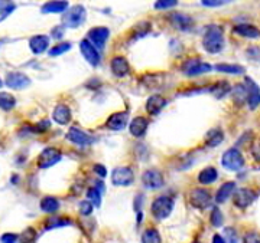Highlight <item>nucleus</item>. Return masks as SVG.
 Returning a JSON list of instances; mask_svg holds the SVG:
<instances>
[{
  "label": "nucleus",
  "mask_w": 260,
  "mask_h": 243,
  "mask_svg": "<svg viewBox=\"0 0 260 243\" xmlns=\"http://www.w3.org/2000/svg\"><path fill=\"white\" fill-rule=\"evenodd\" d=\"M202 46L208 54H218L224 48V33L217 25H211L207 28L202 39Z\"/></svg>",
  "instance_id": "nucleus-1"
},
{
  "label": "nucleus",
  "mask_w": 260,
  "mask_h": 243,
  "mask_svg": "<svg viewBox=\"0 0 260 243\" xmlns=\"http://www.w3.org/2000/svg\"><path fill=\"white\" fill-rule=\"evenodd\" d=\"M87 19V10L81 4H75L71 9H66L63 16V25L69 29H77L80 28Z\"/></svg>",
  "instance_id": "nucleus-2"
},
{
  "label": "nucleus",
  "mask_w": 260,
  "mask_h": 243,
  "mask_svg": "<svg viewBox=\"0 0 260 243\" xmlns=\"http://www.w3.org/2000/svg\"><path fill=\"white\" fill-rule=\"evenodd\" d=\"M173 210V199L169 196H159L153 200L151 213L156 220H163L169 217V214Z\"/></svg>",
  "instance_id": "nucleus-3"
},
{
  "label": "nucleus",
  "mask_w": 260,
  "mask_h": 243,
  "mask_svg": "<svg viewBox=\"0 0 260 243\" xmlns=\"http://www.w3.org/2000/svg\"><path fill=\"white\" fill-rule=\"evenodd\" d=\"M63 160V154L60 150L54 149V147H48L38 155V167L39 168H49L52 166H55L57 163H60Z\"/></svg>",
  "instance_id": "nucleus-4"
},
{
  "label": "nucleus",
  "mask_w": 260,
  "mask_h": 243,
  "mask_svg": "<svg viewBox=\"0 0 260 243\" xmlns=\"http://www.w3.org/2000/svg\"><path fill=\"white\" fill-rule=\"evenodd\" d=\"M221 164L223 167H226L227 170L231 171H238L240 168H243L244 166V158L241 155V152L237 149H230L223 154L221 157Z\"/></svg>",
  "instance_id": "nucleus-5"
},
{
  "label": "nucleus",
  "mask_w": 260,
  "mask_h": 243,
  "mask_svg": "<svg viewBox=\"0 0 260 243\" xmlns=\"http://www.w3.org/2000/svg\"><path fill=\"white\" fill-rule=\"evenodd\" d=\"M190 203L195 209H205L211 205V193L205 188H193L190 193Z\"/></svg>",
  "instance_id": "nucleus-6"
},
{
  "label": "nucleus",
  "mask_w": 260,
  "mask_h": 243,
  "mask_svg": "<svg viewBox=\"0 0 260 243\" xmlns=\"http://www.w3.org/2000/svg\"><path fill=\"white\" fill-rule=\"evenodd\" d=\"M233 193H234L233 202H234V205H236L238 209H246V207H249V206L255 202V199H256V193H255L252 188L243 187V188L234 190Z\"/></svg>",
  "instance_id": "nucleus-7"
},
{
  "label": "nucleus",
  "mask_w": 260,
  "mask_h": 243,
  "mask_svg": "<svg viewBox=\"0 0 260 243\" xmlns=\"http://www.w3.org/2000/svg\"><path fill=\"white\" fill-rule=\"evenodd\" d=\"M133 182H134V174L129 167H117L111 173V183L114 186L128 187L130 184H133Z\"/></svg>",
  "instance_id": "nucleus-8"
},
{
  "label": "nucleus",
  "mask_w": 260,
  "mask_h": 243,
  "mask_svg": "<svg viewBox=\"0 0 260 243\" xmlns=\"http://www.w3.org/2000/svg\"><path fill=\"white\" fill-rule=\"evenodd\" d=\"M66 138H68V141H71L77 146H90L96 141V138L93 135L84 132L78 127H71L66 132Z\"/></svg>",
  "instance_id": "nucleus-9"
},
{
  "label": "nucleus",
  "mask_w": 260,
  "mask_h": 243,
  "mask_svg": "<svg viewBox=\"0 0 260 243\" xmlns=\"http://www.w3.org/2000/svg\"><path fill=\"white\" fill-rule=\"evenodd\" d=\"M80 51L84 56V59L88 62L91 66H98L100 63V54H98V49L88 40V39H84L80 42Z\"/></svg>",
  "instance_id": "nucleus-10"
},
{
  "label": "nucleus",
  "mask_w": 260,
  "mask_h": 243,
  "mask_svg": "<svg viewBox=\"0 0 260 243\" xmlns=\"http://www.w3.org/2000/svg\"><path fill=\"white\" fill-rule=\"evenodd\" d=\"M6 85L10 90H25L31 85V79L22 72H10L6 76Z\"/></svg>",
  "instance_id": "nucleus-11"
},
{
  "label": "nucleus",
  "mask_w": 260,
  "mask_h": 243,
  "mask_svg": "<svg viewBox=\"0 0 260 243\" xmlns=\"http://www.w3.org/2000/svg\"><path fill=\"white\" fill-rule=\"evenodd\" d=\"M110 36V31L104 26H98V28H93L88 32V40L97 48V49H103L107 39Z\"/></svg>",
  "instance_id": "nucleus-12"
},
{
  "label": "nucleus",
  "mask_w": 260,
  "mask_h": 243,
  "mask_svg": "<svg viewBox=\"0 0 260 243\" xmlns=\"http://www.w3.org/2000/svg\"><path fill=\"white\" fill-rule=\"evenodd\" d=\"M142 182L145 184V187H148L151 190H158V188L163 187V184H165L163 176L158 170H148L143 174Z\"/></svg>",
  "instance_id": "nucleus-13"
},
{
  "label": "nucleus",
  "mask_w": 260,
  "mask_h": 243,
  "mask_svg": "<svg viewBox=\"0 0 260 243\" xmlns=\"http://www.w3.org/2000/svg\"><path fill=\"white\" fill-rule=\"evenodd\" d=\"M128 120H129V115H128L126 111L114 112L106 121V127L108 130H113V131H122L128 125Z\"/></svg>",
  "instance_id": "nucleus-14"
},
{
  "label": "nucleus",
  "mask_w": 260,
  "mask_h": 243,
  "mask_svg": "<svg viewBox=\"0 0 260 243\" xmlns=\"http://www.w3.org/2000/svg\"><path fill=\"white\" fill-rule=\"evenodd\" d=\"M213 69V66L210 63L205 62H199L198 59H191L185 63L184 66V72L190 76H195V75H201L205 72H210Z\"/></svg>",
  "instance_id": "nucleus-15"
},
{
  "label": "nucleus",
  "mask_w": 260,
  "mask_h": 243,
  "mask_svg": "<svg viewBox=\"0 0 260 243\" xmlns=\"http://www.w3.org/2000/svg\"><path fill=\"white\" fill-rule=\"evenodd\" d=\"M169 22L172 23L173 28H176L179 31H188L194 25L193 18H190L188 15H184V13H171Z\"/></svg>",
  "instance_id": "nucleus-16"
},
{
  "label": "nucleus",
  "mask_w": 260,
  "mask_h": 243,
  "mask_svg": "<svg viewBox=\"0 0 260 243\" xmlns=\"http://www.w3.org/2000/svg\"><path fill=\"white\" fill-rule=\"evenodd\" d=\"M110 66H111V72H113L117 78H123V76L129 75L130 65L128 59L123 58V56H114V58L111 59Z\"/></svg>",
  "instance_id": "nucleus-17"
},
{
  "label": "nucleus",
  "mask_w": 260,
  "mask_h": 243,
  "mask_svg": "<svg viewBox=\"0 0 260 243\" xmlns=\"http://www.w3.org/2000/svg\"><path fill=\"white\" fill-rule=\"evenodd\" d=\"M48 46H49V36L46 35H36L29 40V48L35 55L43 54L48 49Z\"/></svg>",
  "instance_id": "nucleus-18"
},
{
  "label": "nucleus",
  "mask_w": 260,
  "mask_h": 243,
  "mask_svg": "<svg viewBox=\"0 0 260 243\" xmlns=\"http://www.w3.org/2000/svg\"><path fill=\"white\" fill-rule=\"evenodd\" d=\"M166 107V99L161 95H152L146 102V111L151 115H158Z\"/></svg>",
  "instance_id": "nucleus-19"
},
{
  "label": "nucleus",
  "mask_w": 260,
  "mask_h": 243,
  "mask_svg": "<svg viewBox=\"0 0 260 243\" xmlns=\"http://www.w3.org/2000/svg\"><path fill=\"white\" fill-rule=\"evenodd\" d=\"M148 125H149V121H148L145 117H136V118H133L131 122H130V134H131L133 137H137V138H139V137H142V135L146 132Z\"/></svg>",
  "instance_id": "nucleus-20"
},
{
  "label": "nucleus",
  "mask_w": 260,
  "mask_h": 243,
  "mask_svg": "<svg viewBox=\"0 0 260 243\" xmlns=\"http://www.w3.org/2000/svg\"><path fill=\"white\" fill-rule=\"evenodd\" d=\"M68 9V1L66 0H51V1H46L41 12L48 15V13H64L65 10Z\"/></svg>",
  "instance_id": "nucleus-21"
},
{
  "label": "nucleus",
  "mask_w": 260,
  "mask_h": 243,
  "mask_svg": "<svg viewBox=\"0 0 260 243\" xmlns=\"http://www.w3.org/2000/svg\"><path fill=\"white\" fill-rule=\"evenodd\" d=\"M52 118L60 125H66L68 122L71 121V111L64 104H58L55 107L54 112H52Z\"/></svg>",
  "instance_id": "nucleus-22"
},
{
  "label": "nucleus",
  "mask_w": 260,
  "mask_h": 243,
  "mask_svg": "<svg viewBox=\"0 0 260 243\" xmlns=\"http://www.w3.org/2000/svg\"><path fill=\"white\" fill-rule=\"evenodd\" d=\"M246 82L249 85V90H247V101H249V105L252 110L258 108L260 102V95H259V87L250 79V78H246Z\"/></svg>",
  "instance_id": "nucleus-23"
},
{
  "label": "nucleus",
  "mask_w": 260,
  "mask_h": 243,
  "mask_svg": "<svg viewBox=\"0 0 260 243\" xmlns=\"http://www.w3.org/2000/svg\"><path fill=\"white\" fill-rule=\"evenodd\" d=\"M236 190V183L234 182H227L226 184H223L220 188H218V191H217V194H216V202L217 203H224V202H227L228 199L233 196V191Z\"/></svg>",
  "instance_id": "nucleus-24"
},
{
  "label": "nucleus",
  "mask_w": 260,
  "mask_h": 243,
  "mask_svg": "<svg viewBox=\"0 0 260 243\" xmlns=\"http://www.w3.org/2000/svg\"><path fill=\"white\" fill-rule=\"evenodd\" d=\"M233 31L236 32L237 35L243 36V37H250V39H256V37H259L260 35L259 29H258L256 26H253V25H246V23H241V25L234 26Z\"/></svg>",
  "instance_id": "nucleus-25"
},
{
  "label": "nucleus",
  "mask_w": 260,
  "mask_h": 243,
  "mask_svg": "<svg viewBox=\"0 0 260 243\" xmlns=\"http://www.w3.org/2000/svg\"><path fill=\"white\" fill-rule=\"evenodd\" d=\"M223 140H224V132L220 128H213L205 135V144L208 147H217L218 144L223 143Z\"/></svg>",
  "instance_id": "nucleus-26"
},
{
  "label": "nucleus",
  "mask_w": 260,
  "mask_h": 243,
  "mask_svg": "<svg viewBox=\"0 0 260 243\" xmlns=\"http://www.w3.org/2000/svg\"><path fill=\"white\" fill-rule=\"evenodd\" d=\"M218 179V173L214 167H205L198 174V182L201 184H213Z\"/></svg>",
  "instance_id": "nucleus-27"
},
{
  "label": "nucleus",
  "mask_w": 260,
  "mask_h": 243,
  "mask_svg": "<svg viewBox=\"0 0 260 243\" xmlns=\"http://www.w3.org/2000/svg\"><path fill=\"white\" fill-rule=\"evenodd\" d=\"M41 210L45 213H55L60 209V202L52 197V196H46L41 200Z\"/></svg>",
  "instance_id": "nucleus-28"
},
{
  "label": "nucleus",
  "mask_w": 260,
  "mask_h": 243,
  "mask_svg": "<svg viewBox=\"0 0 260 243\" xmlns=\"http://www.w3.org/2000/svg\"><path fill=\"white\" fill-rule=\"evenodd\" d=\"M16 10V3L13 0H0V23L7 19Z\"/></svg>",
  "instance_id": "nucleus-29"
},
{
  "label": "nucleus",
  "mask_w": 260,
  "mask_h": 243,
  "mask_svg": "<svg viewBox=\"0 0 260 243\" xmlns=\"http://www.w3.org/2000/svg\"><path fill=\"white\" fill-rule=\"evenodd\" d=\"M218 72L224 74H231V75H241L244 74V68L240 65H231V63H218L214 66Z\"/></svg>",
  "instance_id": "nucleus-30"
},
{
  "label": "nucleus",
  "mask_w": 260,
  "mask_h": 243,
  "mask_svg": "<svg viewBox=\"0 0 260 243\" xmlns=\"http://www.w3.org/2000/svg\"><path fill=\"white\" fill-rule=\"evenodd\" d=\"M16 105V98L9 92H0V108L3 111H10Z\"/></svg>",
  "instance_id": "nucleus-31"
},
{
  "label": "nucleus",
  "mask_w": 260,
  "mask_h": 243,
  "mask_svg": "<svg viewBox=\"0 0 260 243\" xmlns=\"http://www.w3.org/2000/svg\"><path fill=\"white\" fill-rule=\"evenodd\" d=\"M69 224H71V222L64 219V217H49L45 222V229L46 230H52V229L63 227V226H69Z\"/></svg>",
  "instance_id": "nucleus-32"
},
{
  "label": "nucleus",
  "mask_w": 260,
  "mask_h": 243,
  "mask_svg": "<svg viewBox=\"0 0 260 243\" xmlns=\"http://www.w3.org/2000/svg\"><path fill=\"white\" fill-rule=\"evenodd\" d=\"M246 98H247V88L243 87V85H237L234 88V93H233V99L237 105H243L246 102Z\"/></svg>",
  "instance_id": "nucleus-33"
},
{
  "label": "nucleus",
  "mask_w": 260,
  "mask_h": 243,
  "mask_svg": "<svg viewBox=\"0 0 260 243\" xmlns=\"http://www.w3.org/2000/svg\"><path fill=\"white\" fill-rule=\"evenodd\" d=\"M87 197H88V200L93 203L94 207H100V205H101V190H100L98 187H91V188H88V191H87Z\"/></svg>",
  "instance_id": "nucleus-34"
},
{
  "label": "nucleus",
  "mask_w": 260,
  "mask_h": 243,
  "mask_svg": "<svg viewBox=\"0 0 260 243\" xmlns=\"http://www.w3.org/2000/svg\"><path fill=\"white\" fill-rule=\"evenodd\" d=\"M142 242L145 243H159L161 242V235L158 233L156 229H148L143 236H142Z\"/></svg>",
  "instance_id": "nucleus-35"
},
{
  "label": "nucleus",
  "mask_w": 260,
  "mask_h": 243,
  "mask_svg": "<svg viewBox=\"0 0 260 243\" xmlns=\"http://www.w3.org/2000/svg\"><path fill=\"white\" fill-rule=\"evenodd\" d=\"M210 90H211V92H213L217 98H221V96H224V95L230 91V85H228L227 82L220 81V82H217L214 87H211Z\"/></svg>",
  "instance_id": "nucleus-36"
},
{
  "label": "nucleus",
  "mask_w": 260,
  "mask_h": 243,
  "mask_svg": "<svg viewBox=\"0 0 260 243\" xmlns=\"http://www.w3.org/2000/svg\"><path fill=\"white\" fill-rule=\"evenodd\" d=\"M210 220H211V224H213L214 227H220V226L223 224L224 216H223V213H221V210H220L218 207H214V209H213L211 216H210Z\"/></svg>",
  "instance_id": "nucleus-37"
},
{
  "label": "nucleus",
  "mask_w": 260,
  "mask_h": 243,
  "mask_svg": "<svg viewBox=\"0 0 260 243\" xmlns=\"http://www.w3.org/2000/svg\"><path fill=\"white\" fill-rule=\"evenodd\" d=\"M71 49V45L68 42L64 43H58L57 46H54L52 49H49V56H58V55H63L65 52H68Z\"/></svg>",
  "instance_id": "nucleus-38"
},
{
  "label": "nucleus",
  "mask_w": 260,
  "mask_h": 243,
  "mask_svg": "<svg viewBox=\"0 0 260 243\" xmlns=\"http://www.w3.org/2000/svg\"><path fill=\"white\" fill-rule=\"evenodd\" d=\"M176 4H178V0H156L155 1V9L156 10H165V9L175 7Z\"/></svg>",
  "instance_id": "nucleus-39"
},
{
  "label": "nucleus",
  "mask_w": 260,
  "mask_h": 243,
  "mask_svg": "<svg viewBox=\"0 0 260 243\" xmlns=\"http://www.w3.org/2000/svg\"><path fill=\"white\" fill-rule=\"evenodd\" d=\"M94 210V206L90 200H86V202H81L80 203V213L83 216H90L91 213Z\"/></svg>",
  "instance_id": "nucleus-40"
},
{
  "label": "nucleus",
  "mask_w": 260,
  "mask_h": 243,
  "mask_svg": "<svg viewBox=\"0 0 260 243\" xmlns=\"http://www.w3.org/2000/svg\"><path fill=\"white\" fill-rule=\"evenodd\" d=\"M233 0H201L202 6L205 7H218V6H224L231 3Z\"/></svg>",
  "instance_id": "nucleus-41"
},
{
  "label": "nucleus",
  "mask_w": 260,
  "mask_h": 243,
  "mask_svg": "<svg viewBox=\"0 0 260 243\" xmlns=\"http://www.w3.org/2000/svg\"><path fill=\"white\" fill-rule=\"evenodd\" d=\"M21 238H22L23 241H26V242H33L35 238H36V233H35V230H33L32 227H29V229H26V230L22 233Z\"/></svg>",
  "instance_id": "nucleus-42"
},
{
  "label": "nucleus",
  "mask_w": 260,
  "mask_h": 243,
  "mask_svg": "<svg viewBox=\"0 0 260 243\" xmlns=\"http://www.w3.org/2000/svg\"><path fill=\"white\" fill-rule=\"evenodd\" d=\"M18 239H19V236L15 235V233H4V235L0 236V241L4 243H15Z\"/></svg>",
  "instance_id": "nucleus-43"
},
{
  "label": "nucleus",
  "mask_w": 260,
  "mask_h": 243,
  "mask_svg": "<svg viewBox=\"0 0 260 243\" xmlns=\"http://www.w3.org/2000/svg\"><path fill=\"white\" fill-rule=\"evenodd\" d=\"M49 127H51V122L42 121V122H39V124L36 125V128H33V130H35V131H38V132H43V131L49 130Z\"/></svg>",
  "instance_id": "nucleus-44"
},
{
  "label": "nucleus",
  "mask_w": 260,
  "mask_h": 243,
  "mask_svg": "<svg viewBox=\"0 0 260 243\" xmlns=\"http://www.w3.org/2000/svg\"><path fill=\"white\" fill-rule=\"evenodd\" d=\"M51 35H52V37H55V39H61V37L64 36V28H61V26L54 28L52 32H51Z\"/></svg>",
  "instance_id": "nucleus-45"
},
{
  "label": "nucleus",
  "mask_w": 260,
  "mask_h": 243,
  "mask_svg": "<svg viewBox=\"0 0 260 243\" xmlns=\"http://www.w3.org/2000/svg\"><path fill=\"white\" fill-rule=\"evenodd\" d=\"M94 171L97 173L100 177H106V176H107V170H106V167L101 166V164H96V166H94Z\"/></svg>",
  "instance_id": "nucleus-46"
},
{
  "label": "nucleus",
  "mask_w": 260,
  "mask_h": 243,
  "mask_svg": "<svg viewBox=\"0 0 260 243\" xmlns=\"http://www.w3.org/2000/svg\"><path fill=\"white\" fill-rule=\"evenodd\" d=\"M226 233L228 235V241H230V242L236 241V232L233 233V229H226Z\"/></svg>",
  "instance_id": "nucleus-47"
},
{
  "label": "nucleus",
  "mask_w": 260,
  "mask_h": 243,
  "mask_svg": "<svg viewBox=\"0 0 260 243\" xmlns=\"http://www.w3.org/2000/svg\"><path fill=\"white\" fill-rule=\"evenodd\" d=\"M213 241L216 243H223V242H226V239L224 238H221L220 235H214V238H213Z\"/></svg>",
  "instance_id": "nucleus-48"
},
{
  "label": "nucleus",
  "mask_w": 260,
  "mask_h": 243,
  "mask_svg": "<svg viewBox=\"0 0 260 243\" xmlns=\"http://www.w3.org/2000/svg\"><path fill=\"white\" fill-rule=\"evenodd\" d=\"M1 85H3V82H1V81H0V88H1Z\"/></svg>",
  "instance_id": "nucleus-49"
}]
</instances>
